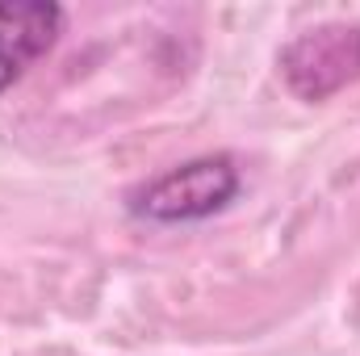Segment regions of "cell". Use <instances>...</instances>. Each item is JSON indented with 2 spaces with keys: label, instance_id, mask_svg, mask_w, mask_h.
Here are the masks:
<instances>
[{
  "label": "cell",
  "instance_id": "3957f363",
  "mask_svg": "<svg viewBox=\"0 0 360 356\" xmlns=\"http://www.w3.org/2000/svg\"><path fill=\"white\" fill-rule=\"evenodd\" d=\"M63 34V8L51 0H0V92L13 89Z\"/></svg>",
  "mask_w": 360,
  "mask_h": 356
},
{
  "label": "cell",
  "instance_id": "7a4b0ae2",
  "mask_svg": "<svg viewBox=\"0 0 360 356\" xmlns=\"http://www.w3.org/2000/svg\"><path fill=\"white\" fill-rule=\"evenodd\" d=\"M276 68L285 84L302 101H327L340 89L360 80V25L327 21L319 30L297 34L281 55Z\"/></svg>",
  "mask_w": 360,
  "mask_h": 356
},
{
  "label": "cell",
  "instance_id": "6da1fadb",
  "mask_svg": "<svg viewBox=\"0 0 360 356\" xmlns=\"http://www.w3.org/2000/svg\"><path fill=\"white\" fill-rule=\"evenodd\" d=\"M239 168L231 155H197L168 168L164 177L147 180L130 193L126 210L155 227H188L222 214L239 197Z\"/></svg>",
  "mask_w": 360,
  "mask_h": 356
}]
</instances>
